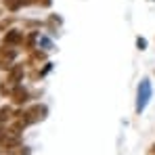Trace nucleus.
Wrapping results in <instances>:
<instances>
[{"label":"nucleus","mask_w":155,"mask_h":155,"mask_svg":"<svg viewBox=\"0 0 155 155\" xmlns=\"http://www.w3.org/2000/svg\"><path fill=\"white\" fill-rule=\"evenodd\" d=\"M21 145V136H19V132L15 128L6 130V134L2 136V140H0V149L4 151V153H8L11 149H15V147H19Z\"/></svg>","instance_id":"nucleus-1"},{"label":"nucleus","mask_w":155,"mask_h":155,"mask_svg":"<svg viewBox=\"0 0 155 155\" xmlns=\"http://www.w3.org/2000/svg\"><path fill=\"white\" fill-rule=\"evenodd\" d=\"M46 107L44 105H34V107H29V109H25L23 111V115H25V120L29 122V124H36V122H42L44 117H46Z\"/></svg>","instance_id":"nucleus-2"},{"label":"nucleus","mask_w":155,"mask_h":155,"mask_svg":"<svg viewBox=\"0 0 155 155\" xmlns=\"http://www.w3.org/2000/svg\"><path fill=\"white\" fill-rule=\"evenodd\" d=\"M149 97H151V84H149V80H143L140 86H138V103H136V111H138V113L145 109Z\"/></svg>","instance_id":"nucleus-3"},{"label":"nucleus","mask_w":155,"mask_h":155,"mask_svg":"<svg viewBox=\"0 0 155 155\" xmlns=\"http://www.w3.org/2000/svg\"><path fill=\"white\" fill-rule=\"evenodd\" d=\"M21 42H23V31H17V29L6 31V36H4V44H8V46H17V44H21Z\"/></svg>","instance_id":"nucleus-4"},{"label":"nucleus","mask_w":155,"mask_h":155,"mask_svg":"<svg viewBox=\"0 0 155 155\" xmlns=\"http://www.w3.org/2000/svg\"><path fill=\"white\" fill-rule=\"evenodd\" d=\"M11 99H13L15 105H23L27 101V90L23 86H17V84H15V88H13V92H11Z\"/></svg>","instance_id":"nucleus-5"},{"label":"nucleus","mask_w":155,"mask_h":155,"mask_svg":"<svg viewBox=\"0 0 155 155\" xmlns=\"http://www.w3.org/2000/svg\"><path fill=\"white\" fill-rule=\"evenodd\" d=\"M21 78H23V65H15V67H11V76H8V82H11V84H17Z\"/></svg>","instance_id":"nucleus-6"},{"label":"nucleus","mask_w":155,"mask_h":155,"mask_svg":"<svg viewBox=\"0 0 155 155\" xmlns=\"http://www.w3.org/2000/svg\"><path fill=\"white\" fill-rule=\"evenodd\" d=\"M11 113H13V109H11V107H6V105H4V107H0V126H2L4 122H8V120L13 117Z\"/></svg>","instance_id":"nucleus-7"},{"label":"nucleus","mask_w":155,"mask_h":155,"mask_svg":"<svg viewBox=\"0 0 155 155\" xmlns=\"http://www.w3.org/2000/svg\"><path fill=\"white\" fill-rule=\"evenodd\" d=\"M8 155H29V147H15V149H11L8 151Z\"/></svg>","instance_id":"nucleus-8"},{"label":"nucleus","mask_w":155,"mask_h":155,"mask_svg":"<svg viewBox=\"0 0 155 155\" xmlns=\"http://www.w3.org/2000/svg\"><path fill=\"white\" fill-rule=\"evenodd\" d=\"M4 4H6L11 11H17V8L21 6V2H19V0H4Z\"/></svg>","instance_id":"nucleus-9"},{"label":"nucleus","mask_w":155,"mask_h":155,"mask_svg":"<svg viewBox=\"0 0 155 155\" xmlns=\"http://www.w3.org/2000/svg\"><path fill=\"white\" fill-rule=\"evenodd\" d=\"M136 44H138V48H140V51H145V46H147V42H145L143 38H138V40H136Z\"/></svg>","instance_id":"nucleus-10"},{"label":"nucleus","mask_w":155,"mask_h":155,"mask_svg":"<svg viewBox=\"0 0 155 155\" xmlns=\"http://www.w3.org/2000/svg\"><path fill=\"white\" fill-rule=\"evenodd\" d=\"M4 134H6V130H4V128H0V140H2V136H4Z\"/></svg>","instance_id":"nucleus-11"},{"label":"nucleus","mask_w":155,"mask_h":155,"mask_svg":"<svg viewBox=\"0 0 155 155\" xmlns=\"http://www.w3.org/2000/svg\"><path fill=\"white\" fill-rule=\"evenodd\" d=\"M149 155H155V145L151 147V149H149Z\"/></svg>","instance_id":"nucleus-12"}]
</instances>
